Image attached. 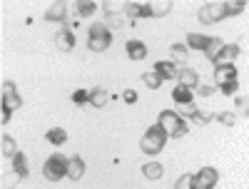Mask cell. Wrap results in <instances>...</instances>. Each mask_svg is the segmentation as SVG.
<instances>
[{"label":"cell","instance_id":"cell-26","mask_svg":"<svg viewBox=\"0 0 249 189\" xmlns=\"http://www.w3.org/2000/svg\"><path fill=\"white\" fill-rule=\"evenodd\" d=\"M172 100L177 102V104H184V102H192V90H187V87H175L172 90Z\"/></svg>","mask_w":249,"mask_h":189},{"label":"cell","instance_id":"cell-13","mask_svg":"<svg viewBox=\"0 0 249 189\" xmlns=\"http://www.w3.org/2000/svg\"><path fill=\"white\" fill-rule=\"evenodd\" d=\"M82 174H85V159L82 157H70V162H68V179L77 182Z\"/></svg>","mask_w":249,"mask_h":189},{"label":"cell","instance_id":"cell-10","mask_svg":"<svg viewBox=\"0 0 249 189\" xmlns=\"http://www.w3.org/2000/svg\"><path fill=\"white\" fill-rule=\"evenodd\" d=\"M155 72L157 77L164 82V80H177V65L172 60H157L155 62Z\"/></svg>","mask_w":249,"mask_h":189},{"label":"cell","instance_id":"cell-25","mask_svg":"<svg viewBox=\"0 0 249 189\" xmlns=\"http://www.w3.org/2000/svg\"><path fill=\"white\" fill-rule=\"evenodd\" d=\"M75 8H77V15L80 17H90L97 10V5L92 3V0H80V3H75Z\"/></svg>","mask_w":249,"mask_h":189},{"label":"cell","instance_id":"cell-1","mask_svg":"<svg viewBox=\"0 0 249 189\" xmlns=\"http://www.w3.org/2000/svg\"><path fill=\"white\" fill-rule=\"evenodd\" d=\"M112 45V33L105 23H95L88 33V48L92 52H105Z\"/></svg>","mask_w":249,"mask_h":189},{"label":"cell","instance_id":"cell-7","mask_svg":"<svg viewBox=\"0 0 249 189\" xmlns=\"http://www.w3.org/2000/svg\"><path fill=\"white\" fill-rule=\"evenodd\" d=\"M23 107V100H20L18 90H15V82L13 80H5L3 82V110H20Z\"/></svg>","mask_w":249,"mask_h":189},{"label":"cell","instance_id":"cell-35","mask_svg":"<svg viewBox=\"0 0 249 189\" xmlns=\"http://www.w3.org/2000/svg\"><path fill=\"white\" fill-rule=\"evenodd\" d=\"M175 189H192V174H182L175 182Z\"/></svg>","mask_w":249,"mask_h":189},{"label":"cell","instance_id":"cell-14","mask_svg":"<svg viewBox=\"0 0 249 189\" xmlns=\"http://www.w3.org/2000/svg\"><path fill=\"white\" fill-rule=\"evenodd\" d=\"M55 45H57V50H72L75 48V35H72V30H60L57 35H55Z\"/></svg>","mask_w":249,"mask_h":189},{"label":"cell","instance_id":"cell-21","mask_svg":"<svg viewBox=\"0 0 249 189\" xmlns=\"http://www.w3.org/2000/svg\"><path fill=\"white\" fill-rule=\"evenodd\" d=\"M107 100H110V95H107L105 87H92L90 90V104H95V107H102Z\"/></svg>","mask_w":249,"mask_h":189},{"label":"cell","instance_id":"cell-23","mask_svg":"<svg viewBox=\"0 0 249 189\" xmlns=\"http://www.w3.org/2000/svg\"><path fill=\"white\" fill-rule=\"evenodd\" d=\"M13 172H18L20 177H28V159H25L23 152H18L13 157Z\"/></svg>","mask_w":249,"mask_h":189},{"label":"cell","instance_id":"cell-6","mask_svg":"<svg viewBox=\"0 0 249 189\" xmlns=\"http://www.w3.org/2000/svg\"><path fill=\"white\" fill-rule=\"evenodd\" d=\"M217 179H219V174L214 167H204L197 174H192V189H214Z\"/></svg>","mask_w":249,"mask_h":189},{"label":"cell","instance_id":"cell-29","mask_svg":"<svg viewBox=\"0 0 249 189\" xmlns=\"http://www.w3.org/2000/svg\"><path fill=\"white\" fill-rule=\"evenodd\" d=\"M244 8H247L244 0H239V3H224V17H230V15H239Z\"/></svg>","mask_w":249,"mask_h":189},{"label":"cell","instance_id":"cell-40","mask_svg":"<svg viewBox=\"0 0 249 189\" xmlns=\"http://www.w3.org/2000/svg\"><path fill=\"white\" fill-rule=\"evenodd\" d=\"M10 115H13L10 110H3V124H8V122H10Z\"/></svg>","mask_w":249,"mask_h":189},{"label":"cell","instance_id":"cell-39","mask_svg":"<svg viewBox=\"0 0 249 189\" xmlns=\"http://www.w3.org/2000/svg\"><path fill=\"white\" fill-rule=\"evenodd\" d=\"M234 102H237V107H239V110H242V107L247 110V100H244V97H237Z\"/></svg>","mask_w":249,"mask_h":189},{"label":"cell","instance_id":"cell-5","mask_svg":"<svg viewBox=\"0 0 249 189\" xmlns=\"http://www.w3.org/2000/svg\"><path fill=\"white\" fill-rule=\"evenodd\" d=\"M197 17H199V23H204V25L219 23V20H224V3H204L197 10Z\"/></svg>","mask_w":249,"mask_h":189},{"label":"cell","instance_id":"cell-4","mask_svg":"<svg viewBox=\"0 0 249 189\" xmlns=\"http://www.w3.org/2000/svg\"><path fill=\"white\" fill-rule=\"evenodd\" d=\"M68 157L65 155H60V152H55L48 162H45V167H43V177L48 179V182H60L62 177H68Z\"/></svg>","mask_w":249,"mask_h":189},{"label":"cell","instance_id":"cell-3","mask_svg":"<svg viewBox=\"0 0 249 189\" xmlns=\"http://www.w3.org/2000/svg\"><path fill=\"white\" fill-rule=\"evenodd\" d=\"M164 142H167V135H164V130L160 127V124H152V127H147V132H144L140 147L144 155H160L164 150Z\"/></svg>","mask_w":249,"mask_h":189},{"label":"cell","instance_id":"cell-22","mask_svg":"<svg viewBox=\"0 0 249 189\" xmlns=\"http://www.w3.org/2000/svg\"><path fill=\"white\" fill-rule=\"evenodd\" d=\"M224 48V40H219V37H210V43H207V48H204V57L207 60H214L217 57V52Z\"/></svg>","mask_w":249,"mask_h":189},{"label":"cell","instance_id":"cell-8","mask_svg":"<svg viewBox=\"0 0 249 189\" xmlns=\"http://www.w3.org/2000/svg\"><path fill=\"white\" fill-rule=\"evenodd\" d=\"M124 17L127 20L152 17V3H124Z\"/></svg>","mask_w":249,"mask_h":189},{"label":"cell","instance_id":"cell-38","mask_svg":"<svg viewBox=\"0 0 249 189\" xmlns=\"http://www.w3.org/2000/svg\"><path fill=\"white\" fill-rule=\"evenodd\" d=\"M197 87H199V90H197V92H199V95H202V97H210V95H212V92H214V87H212V85H197Z\"/></svg>","mask_w":249,"mask_h":189},{"label":"cell","instance_id":"cell-33","mask_svg":"<svg viewBox=\"0 0 249 189\" xmlns=\"http://www.w3.org/2000/svg\"><path fill=\"white\" fill-rule=\"evenodd\" d=\"M20 179H23V177H20L18 172H10V174H5V177H3V189H13V187H15Z\"/></svg>","mask_w":249,"mask_h":189},{"label":"cell","instance_id":"cell-16","mask_svg":"<svg viewBox=\"0 0 249 189\" xmlns=\"http://www.w3.org/2000/svg\"><path fill=\"white\" fill-rule=\"evenodd\" d=\"M124 50H127L130 60H144V55H147V45H144L142 40H130V43L124 45Z\"/></svg>","mask_w":249,"mask_h":189},{"label":"cell","instance_id":"cell-34","mask_svg":"<svg viewBox=\"0 0 249 189\" xmlns=\"http://www.w3.org/2000/svg\"><path fill=\"white\" fill-rule=\"evenodd\" d=\"M239 90V82L237 80H232V82H224V85H219V92L222 95H234Z\"/></svg>","mask_w":249,"mask_h":189},{"label":"cell","instance_id":"cell-11","mask_svg":"<svg viewBox=\"0 0 249 189\" xmlns=\"http://www.w3.org/2000/svg\"><path fill=\"white\" fill-rule=\"evenodd\" d=\"M45 20H48V23H62V25H68V5L65 3H53L50 10L45 13Z\"/></svg>","mask_w":249,"mask_h":189},{"label":"cell","instance_id":"cell-20","mask_svg":"<svg viewBox=\"0 0 249 189\" xmlns=\"http://www.w3.org/2000/svg\"><path fill=\"white\" fill-rule=\"evenodd\" d=\"M0 152H3V157H5V159H13V157L18 155L15 139H13V137H8V135H3V142H0Z\"/></svg>","mask_w":249,"mask_h":189},{"label":"cell","instance_id":"cell-24","mask_svg":"<svg viewBox=\"0 0 249 189\" xmlns=\"http://www.w3.org/2000/svg\"><path fill=\"white\" fill-rule=\"evenodd\" d=\"M142 174L147 177V179H152V182H155V179H160V177H162V164H160V162H150V164H144V167H142Z\"/></svg>","mask_w":249,"mask_h":189},{"label":"cell","instance_id":"cell-30","mask_svg":"<svg viewBox=\"0 0 249 189\" xmlns=\"http://www.w3.org/2000/svg\"><path fill=\"white\" fill-rule=\"evenodd\" d=\"M195 112H197V104L195 102H184V104H179V117L184 120V117H195Z\"/></svg>","mask_w":249,"mask_h":189},{"label":"cell","instance_id":"cell-31","mask_svg":"<svg viewBox=\"0 0 249 189\" xmlns=\"http://www.w3.org/2000/svg\"><path fill=\"white\" fill-rule=\"evenodd\" d=\"M192 120H195L197 124H207V122H212V120H214V115H212V112H207V110H199V107H197V112H195V117H192Z\"/></svg>","mask_w":249,"mask_h":189},{"label":"cell","instance_id":"cell-12","mask_svg":"<svg viewBox=\"0 0 249 189\" xmlns=\"http://www.w3.org/2000/svg\"><path fill=\"white\" fill-rule=\"evenodd\" d=\"M177 80H179V87H187V90H192V92H195V87L199 85V75H197L195 70H190V68L177 70Z\"/></svg>","mask_w":249,"mask_h":189},{"label":"cell","instance_id":"cell-37","mask_svg":"<svg viewBox=\"0 0 249 189\" xmlns=\"http://www.w3.org/2000/svg\"><path fill=\"white\" fill-rule=\"evenodd\" d=\"M122 100L127 102V104H135V102H137V92H135V90H124V92H122Z\"/></svg>","mask_w":249,"mask_h":189},{"label":"cell","instance_id":"cell-27","mask_svg":"<svg viewBox=\"0 0 249 189\" xmlns=\"http://www.w3.org/2000/svg\"><path fill=\"white\" fill-rule=\"evenodd\" d=\"M142 82H144L150 90H160V87H162V80L157 77L155 70H152V72H144V75H142Z\"/></svg>","mask_w":249,"mask_h":189},{"label":"cell","instance_id":"cell-15","mask_svg":"<svg viewBox=\"0 0 249 189\" xmlns=\"http://www.w3.org/2000/svg\"><path fill=\"white\" fill-rule=\"evenodd\" d=\"M214 80H217V85H224V82L237 80V68L234 65H219L214 70Z\"/></svg>","mask_w":249,"mask_h":189},{"label":"cell","instance_id":"cell-17","mask_svg":"<svg viewBox=\"0 0 249 189\" xmlns=\"http://www.w3.org/2000/svg\"><path fill=\"white\" fill-rule=\"evenodd\" d=\"M170 52H172V62H175V65H182V68H184L187 55H190V48L182 45V43H175V45L170 48Z\"/></svg>","mask_w":249,"mask_h":189},{"label":"cell","instance_id":"cell-2","mask_svg":"<svg viewBox=\"0 0 249 189\" xmlns=\"http://www.w3.org/2000/svg\"><path fill=\"white\" fill-rule=\"evenodd\" d=\"M157 124L164 130V135H167V137H184V135H187V122H184L177 112H172V110L160 112Z\"/></svg>","mask_w":249,"mask_h":189},{"label":"cell","instance_id":"cell-28","mask_svg":"<svg viewBox=\"0 0 249 189\" xmlns=\"http://www.w3.org/2000/svg\"><path fill=\"white\" fill-rule=\"evenodd\" d=\"M170 10H172L170 0H164V3H152V17H164Z\"/></svg>","mask_w":249,"mask_h":189},{"label":"cell","instance_id":"cell-32","mask_svg":"<svg viewBox=\"0 0 249 189\" xmlns=\"http://www.w3.org/2000/svg\"><path fill=\"white\" fill-rule=\"evenodd\" d=\"M72 102H75V104L90 102V90H75V92H72Z\"/></svg>","mask_w":249,"mask_h":189},{"label":"cell","instance_id":"cell-18","mask_svg":"<svg viewBox=\"0 0 249 189\" xmlns=\"http://www.w3.org/2000/svg\"><path fill=\"white\" fill-rule=\"evenodd\" d=\"M45 139H48L50 144H55V147H62V144L68 142V132L62 130V127H53V130H48Z\"/></svg>","mask_w":249,"mask_h":189},{"label":"cell","instance_id":"cell-9","mask_svg":"<svg viewBox=\"0 0 249 189\" xmlns=\"http://www.w3.org/2000/svg\"><path fill=\"white\" fill-rule=\"evenodd\" d=\"M237 57H239V45L232 43V45H224V48L217 52V57H214L212 62H214V68H219V65H232Z\"/></svg>","mask_w":249,"mask_h":189},{"label":"cell","instance_id":"cell-19","mask_svg":"<svg viewBox=\"0 0 249 189\" xmlns=\"http://www.w3.org/2000/svg\"><path fill=\"white\" fill-rule=\"evenodd\" d=\"M207 43H210V37H204V35H197V33L187 35V48H192V50H202L204 52Z\"/></svg>","mask_w":249,"mask_h":189},{"label":"cell","instance_id":"cell-36","mask_svg":"<svg viewBox=\"0 0 249 189\" xmlns=\"http://www.w3.org/2000/svg\"><path fill=\"white\" fill-rule=\"evenodd\" d=\"M217 120H219V122H222V124H224V127H232V124H234V122H237V117H234V115H232V112H222V115H219V117H217Z\"/></svg>","mask_w":249,"mask_h":189}]
</instances>
